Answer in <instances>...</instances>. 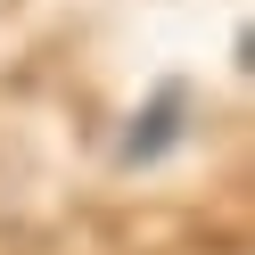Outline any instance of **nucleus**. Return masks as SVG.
<instances>
[{"instance_id": "nucleus-1", "label": "nucleus", "mask_w": 255, "mask_h": 255, "mask_svg": "<svg viewBox=\"0 0 255 255\" xmlns=\"http://www.w3.org/2000/svg\"><path fill=\"white\" fill-rule=\"evenodd\" d=\"M173 116H181V83H165V91H156V107L140 116V132L124 140V156H132V165H148V156H165V140H173Z\"/></svg>"}]
</instances>
